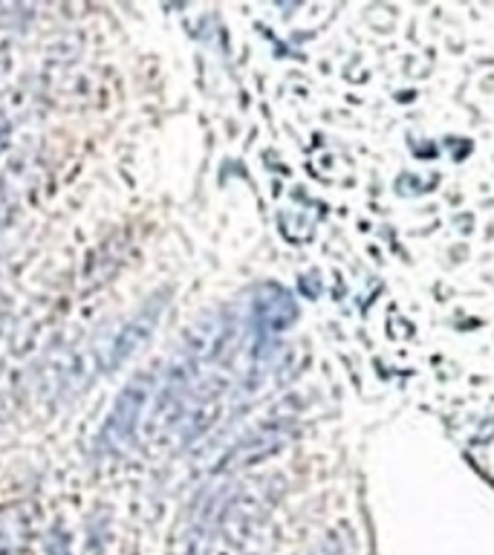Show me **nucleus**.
<instances>
[{
  "label": "nucleus",
  "mask_w": 494,
  "mask_h": 555,
  "mask_svg": "<svg viewBox=\"0 0 494 555\" xmlns=\"http://www.w3.org/2000/svg\"><path fill=\"white\" fill-rule=\"evenodd\" d=\"M258 319L263 321L269 330L286 327V321L292 319V304H289V298H286L281 289L269 286L266 295L258 301Z\"/></svg>",
  "instance_id": "7ed1b4c3"
},
{
  "label": "nucleus",
  "mask_w": 494,
  "mask_h": 555,
  "mask_svg": "<svg viewBox=\"0 0 494 555\" xmlns=\"http://www.w3.org/2000/svg\"><path fill=\"white\" fill-rule=\"evenodd\" d=\"M3 321H6V312L0 310V333H3Z\"/></svg>",
  "instance_id": "20e7f679"
},
{
  "label": "nucleus",
  "mask_w": 494,
  "mask_h": 555,
  "mask_svg": "<svg viewBox=\"0 0 494 555\" xmlns=\"http://www.w3.org/2000/svg\"><path fill=\"white\" fill-rule=\"evenodd\" d=\"M162 310H165V298L162 295H154L151 301L142 304V310H139L128 324H121L119 333L113 336L110 350H107V356H104V367H107V371H113V367H119V364L128 362L130 356L145 345L147 338H151V333H154L156 321H159Z\"/></svg>",
  "instance_id": "f03ea898"
},
{
  "label": "nucleus",
  "mask_w": 494,
  "mask_h": 555,
  "mask_svg": "<svg viewBox=\"0 0 494 555\" xmlns=\"http://www.w3.org/2000/svg\"><path fill=\"white\" fill-rule=\"evenodd\" d=\"M147 397H151V376H139L128 385V388L121 390L116 402L110 408V416H107V423H104L102 431V442L107 449H116L121 442H128L133 437L139 425V416L145 411Z\"/></svg>",
  "instance_id": "f257e3e1"
}]
</instances>
